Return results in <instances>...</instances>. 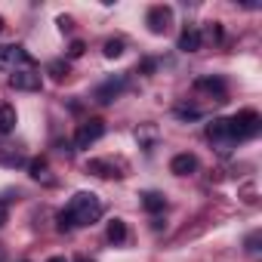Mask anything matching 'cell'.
Returning a JSON list of instances; mask_svg holds the SVG:
<instances>
[{
	"label": "cell",
	"mask_w": 262,
	"mask_h": 262,
	"mask_svg": "<svg viewBox=\"0 0 262 262\" xmlns=\"http://www.w3.org/2000/svg\"><path fill=\"white\" fill-rule=\"evenodd\" d=\"M102 213H105V207H102L99 194H93V191H77V194L68 201V207L59 213V228H62V231H71V228L93 225V222L102 219Z\"/></svg>",
	"instance_id": "cell-1"
},
{
	"label": "cell",
	"mask_w": 262,
	"mask_h": 262,
	"mask_svg": "<svg viewBox=\"0 0 262 262\" xmlns=\"http://www.w3.org/2000/svg\"><path fill=\"white\" fill-rule=\"evenodd\" d=\"M262 129V120L256 111H237L234 117H228V133H231V142H244V139H253Z\"/></svg>",
	"instance_id": "cell-2"
},
{
	"label": "cell",
	"mask_w": 262,
	"mask_h": 262,
	"mask_svg": "<svg viewBox=\"0 0 262 262\" xmlns=\"http://www.w3.org/2000/svg\"><path fill=\"white\" fill-rule=\"evenodd\" d=\"M31 56L25 53V47L19 43H4L0 47V68L4 71H19V68H31Z\"/></svg>",
	"instance_id": "cell-3"
},
{
	"label": "cell",
	"mask_w": 262,
	"mask_h": 262,
	"mask_svg": "<svg viewBox=\"0 0 262 262\" xmlns=\"http://www.w3.org/2000/svg\"><path fill=\"white\" fill-rule=\"evenodd\" d=\"M102 133H105V123H102L99 117H90V120H83V123L77 126V133H74V145H77V148H90L93 142H99V139H102Z\"/></svg>",
	"instance_id": "cell-4"
},
{
	"label": "cell",
	"mask_w": 262,
	"mask_h": 262,
	"mask_svg": "<svg viewBox=\"0 0 262 262\" xmlns=\"http://www.w3.org/2000/svg\"><path fill=\"white\" fill-rule=\"evenodd\" d=\"M10 86L13 90H22V93H34L40 90V71L31 65V68H19L10 74Z\"/></svg>",
	"instance_id": "cell-5"
},
{
	"label": "cell",
	"mask_w": 262,
	"mask_h": 262,
	"mask_svg": "<svg viewBox=\"0 0 262 262\" xmlns=\"http://www.w3.org/2000/svg\"><path fill=\"white\" fill-rule=\"evenodd\" d=\"M145 25L151 34H167L170 25H173V10L170 7H151L148 16H145Z\"/></svg>",
	"instance_id": "cell-6"
},
{
	"label": "cell",
	"mask_w": 262,
	"mask_h": 262,
	"mask_svg": "<svg viewBox=\"0 0 262 262\" xmlns=\"http://www.w3.org/2000/svg\"><path fill=\"white\" fill-rule=\"evenodd\" d=\"M207 136H210V142L219 145V151H228V148L234 145V142H231V133H228V117L213 120V123L207 126Z\"/></svg>",
	"instance_id": "cell-7"
},
{
	"label": "cell",
	"mask_w": 262,
	"mask_h": 262,
	"mask_svg": "<svg viewBox=\"0 0 262 262\" xmlns=\"http://www.w3.org/2000/svg\"><path fill=\"white\" fill-rule=\"evenodd\" d=\"M123 86H126V77H123V74H120V77H111V80H105L102 86H96V102H102V105L114 102V99L123 93Z\"/></svg>",
	"instance_id": "cell-8"
},
{
	"label": "cell",
	"mask_w": 262,
	"mask_h": 262,
	"mask_svg": "<svg viewBox=\"0 0 262 262\" xmlns=\"http://www.w3.org/2000/svg\"><path fill=\"white\" fill-rule=\"evenodd\" d=\"M201 43H204V37H201L198 28H185V31L179 34V50H182V53H198Z\"/></svg>",
	"instance_id": "cell-9"
},
{
	"label": "cell",
	"mask_w": 262,
	"mask_h": 262,
	"mask_svg": "<svg viewBox=\"0 0 262 262\" xmlns=\"http://www.w3.org/2000/svg\"><path fill=\"white\" fill-rule=\"evenodd\" d=\"M170 170H173L176 176H188V173L198 170V158H194V155H176V158L170 161Z\"/></svg>",
	"instance_id": "cell-10"
},
{
	"label": "cell",
	"mask_w": 262,
	"mask_h": 262,
	"mask_svg": "<svg viewBox=\"0 0 262 262\" xmlns=\"http://www.w3.org/2000/svg\"><path fill=\"white\" fill-rule=\"evenodd\" d=\"M194 86L207 90V93H216V102H225V80H219V77H201Z\"/></svg>",
	"instance_id": "cell-11"
},
{
	"label": "cell",
	"mask_w": 262,
	"mask_h": 262,
	"mask_svg": "<svg viewBox=\"0 0 262 262\" xmlns=\"http://www.w3.org/2000/svg\"><path fill=\"white\" fill-rule=\"evenodd\" d=\"M142 207H145L148 213H161V210L167 207V201H164V194H158V191H145V194H142Z\"/></svg>",
	"instance_id": "cell-12"
},
{
	"label": "cell",
	"mask_w": 262,
	"mask_h": 262,
	"mask_svg": "<svg viewBox=\"0 0 262 262\" xmlns=\"http://www.w3.org/2000/svg\"><path fill=\"white\" fill-rule=\"evenodd\" d=\"M16 126V108L13 105H0V133H10Z\"/></svg>",
	"instance_id": "cell-13"
},
{
	"label": "cell",
	"mask_w": 262,
	"mask_h": 262,
	"mask_svg": "<svg viewBox=\"0 0 262 262\" xmlns=\"http://www.w3.org/2000/svg\"><path fill=\"white\" fill-rule=\"evenodd\" d=\"M108 241H111V244H123V241H126V225H123V219H111V222H108Z\"/></svg>",
	"instance_id": "cell-14"
},
{
	"label": "cell",
	"mask_w": 262,
	"mask_h": 262,
	"mask_svg": "<svg viewBox=\"0 0 262 262\" xmlns=\"http://www.w3.org/2000/svg\"><path fill=\"white\" fill-rule=\"evenodd\" d=\"M86 170H90V173H96V176H102V179L120 176V173H117V170H114L111 164H105V161H90V164H86Z\"/></svg>",
	"instance_id": "cell-15"
},
{
	"label": "cell",
	"mask_w": 262,
	"mask_h": 262,
	"mask_svg": "<svg viewBox=\"0 0 262 262\" xmlns=\"http://www.w3.org/2000/svg\"><path fill=\"white\" fill-rule=\"evenodd\" d=\"M0 164H7V167H19L25 164V158L19 151H7V148H0Z\"/></svg>",
	"instance_id": "cell-16"
},
{
	"label": "cell",
	"mask_w": 262,
	"mask_h": 262,
	"mask_svg": "<svg viewBox=\"0 0 262 262\" xmlns=\"http://www.w3.org/2000/svg\"><path fill=\"white\" fill-rule=\"evenodd\" d=\"M28 170H31L34 179H47V161H43V158H34V161L28 164Z\"/></svg>",
	"instance_id": "cell-17"
},
{
	"label": "cell",
	"mask_w": 262,
	"mask_h": 262,
	"mask_svg": "<svg viewBox=\"0 0 262 262\" xmlns=\"http://www.w3.org/2000/svg\"><path fill=\"white\" fill-rule=\"evenodd\" d=\"M123 53V40H105V56L108 59H117Z\"/></svg>",
	"instance_id": "cell-18"
},
{
	"label": "cell",
	"mask_w": 262,
	"mask_h": 262,
	"mask_svg": "<svg viewBox=\"0 0 262 262\" xmlns=\"http://www.w3.org/2000/svg\"><path fill=\"white\" fill-rule=\"evenodd\" d=\"M50 74H53L56 80H62V77H68V65H65V62H53V65H50Z\"/></svg>",
	"instance_id": "cell-19"
},
{
	"label": "cell",
	"mask_w": 262,
	"mask_h": 262,
	"mask_svg": "<svg viewBox=\"0 0 262 262\" xmlns=\"http://www.w3.org/2000/svg\"><path fill=\"white\" fill-rule=\"evenodd\" d=\"M7 219H10V207H7V201H0V228L7 225Z\"/></svg>",
	"instance_id": "cell-20"
},
{
	"label": "cell",
	"mask_w": 262,
	"mask_h": 262,
	"mask_svg": "<svg viewBox=\"0 0 262 262\" xmlns=\"http://www.w3.org/2000/svg\"><path fill=\"white\" fill-rule=\"evenodd\" d=\"M68 56H71V59L83 56V43H80V40H74V43H71V50H68Z\"/></svg>",
	"instance_id": "cell-21"
},
{
	"label": "cell",
	"mask_w": 262,
	"mask_h": 262,
	"mask_svg": "<svg viewBox=\"0 0 262 262\" xmlns=\"http://www.w3.org/2000/svg\"><path fill=\"white\" fill-rule=\"evenodd\" d=\"M256 244H259V234H250V237H247V250H250V253H256V250H259Z\"/></svg>",
	"instance_id": "cell-22"
},
{
	"label": "cell",
	"mask_w": 262,
	"mask_h": 262,
	"mask_svg": "<svg viewBox=\"0 0 262 262\" xmlns=\"http://www.w3.org/2000/svg\"><path fill=\"white\" fill-rule=\"evenodd\" d=\"M50 262H68V259H65V256H53Z\"/></svg>",
	"instance_id": "cell-23"
},
{
	"label": "cell",
	"mask_w": 262,
	"mask_h": 262,
	"mask_svg": "<svg viewBox=\"0 0 262 262\" xmlns=\"http://www.w3.org/2000/svg\"><path fill=\"white\" fill-rule=\"evenodd\" d=\"M0 262H7V250L4 247H0Z\"/></svg>",
	"instance_id": "cell-24"
},
{
	"label": "cell",
	"mask_w": 262,
	"mask_h": 262,
	"mask_svg": "<svg viewBox=\"0 0 262 262\" xmlns=\"http://www.w3.org/2000/svg\"><path fill=\"white\" fill-rule=\"evenodd\" d=\"M74 262H86V259H83V256H77V259H74Z\"/></svg>",
	"instance_id": "cell-25"
},
{
	"label": "cell",
	"mask_w": 262,
	"mask_h": 262,
	"mask_svg": "<svg viewBox=\"0 0 262 262\" xmlns=\"http://www.w3.org/2000/svg\"><path fill=\"white\" fill-rule=\"evenodd\" d=\"M0 31H4V16H0Z\"/></svg>",
	"instance_id": "cell-26"
}]
</instances>
